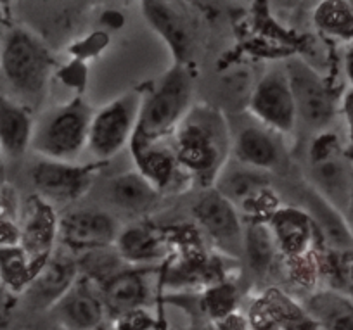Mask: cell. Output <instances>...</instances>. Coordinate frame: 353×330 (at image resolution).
I'll use <instances>...</instances> for the list:
<instances>
[{
  "mask_svg": "<svg viewBox=\"0 0 353 330\" xmlns=\"http://www.w3.org/2000/svg\"><path fill=\"white\" fill-rule=\"evenodd\" d=\"M33 274V265L19 246L0 247V278L8 291H21L28 287Z\"/></svg>",
  "mask_w": 353,
  "mask_h": 330,
  "instance_id": "obj_27",
  "label": "cell"
},
{
  "mask_svg": "<svg viewBox=\"0 0 353 330\" xmlns=\"http://www.w3.org/2000/svg\"><path fill=\"white\" fill-rule=\"evenodd\" d=\"M149 299V287L141 271L125 270L114 274L103 287V302L106 309L125 316L139 311Z\"/></svg>",
  "mask_w": 353,
  "mask_h": 330,
  "instance_id": "obj_17",
  "label": "cell"
},
{
  "mask_svg": "<svg viewBox=\"0 0 353 330\" xmlns=\"http://www.w3.org/2000/svg\"><path fill=\"white\" fill-rule=\"evenodd\" d=\"M216 192L222 194L234 206L250 209L254 204L267 206L270 199L269 182L256 169L246 168H222L216 176Z\"/></svg>",
  "mask_w": 353,
  "mask_h": 330,
  "instance_id": "obj_15",
  "label": "cell"
},
{
  "mask_svg": "<svg viewBox=\"0 0 353 330\" xmlns=\"http://www.w3.org/2000/svg\"><path fill=\"white\" fill-rule=\"evenodd\" d=\"M345 218H346V223H348V227H350V232H352V236H353V189H352V196H350L348 207H346Z\"/></svg>",
  "mask_w": 353,
  "mask_h": 330,
  "instance_id": "obj_29",
  "label": "cell"
},
{
  "mask_svg": "<svg viewBox=\"0 0 353 330\" xmlns=\"http://www.w3.org/2000/svg\"><path fill=\"white\" fill-rule=\"evenodd\" d=\"M314 192L345 214L353 189V166L336 135L321 134L310 147Z\"/></svg>",
  "mask_w": 353,
  "mask_h": 330,
  "instance_id": "obj_5",
  "label": "cell"
},
{
  "mask_svg": "<svg viewBox=\"0 0 353 330\" xmlns=\"http://www.w3.org/2000/svg\"><path fill=\"white\" fill-rule=\"evenodd\" d=\"M120 227L110 213L99 209H80L68 213L59 222V234L73 249H96L118 240Z\"/></svg>",
  "mask_w": 353,
  "mask_h": 330,
  "instance_id": "obj_11",
  "label": "cell"
},
{
  "mask_svg": "<svg viewBox=\"0 0 353 330\" xmlns=\"http://www.w3.org/2000/svg\"><path fill=\"white\" fill-rule=\"evenodd\" d=\"M16 302L11 291L0 289V330L11 329L12 318H14Z\"/></svg>",
  "mask_w": 353,
  "mask_h": 330,
  "instance_id": "obj_28",
  "label": "cell"
},
{
  "mask_svg": "<svg viewBox=\"0 0 353 330\" xmlns=\"http://www.w3.org/2000/svg\"><path fill=\"white\" fill-rule=\"evenodd\" d=\"M92 114L81 99L50 109L33 127L30 149L47 161L74 165L83 149L88 147Z\"/></svg>",
  "mask_w": 353,
  "mask_h": 330,
  "instance_id": "obj_4",
  "label": "cell"
},
{
  "mask_svg": "<svg viewBox=\"0 0 353 330\" xmlns=\"http://www.w3.org/2000/svg\"><path fill=\"white\" fill-rule=\"evenodd\" d=\"M175 156L179 166L189 175L213 180L223 168L227 132L219 113L208 107L189 111L175 128Z\"/></svg>",
  "mask_w": 353,
  "mask_h": 330,
  "instance_id": "obj_2",
  "label": "cell"
},
{
  "mask_svg": "<svg viewBox=\"0 0 353 330\" xmlns=\"http://www.w3.org/2000/svg\"><path fill=\"white\" fill-rule=\"evenodd\" d=\"M35 123L25 105L8 95H0V147L6 154L19 158L32 145Z\"/></svg>",
  "mask_w": 353,
  "mask_h": 330,
  "instance_id": "obj_18",
  "label": "cell"
},
{
  "mask_svg": "<svg viewBox=\"0 0 353 330\" xmlns=\"http://www.w3.org/2000/svg\"><path fill=\"white\" fill-rule=\"evenodd\" d=\"M54 313L66 330H96L103 323L106 306L87 285L74 284L54 306Z\"/></svg>",
  "mask_w": 353,
  "mask_h": 330,
  "instance_id": "obj_14",
  "label": "cell"
},
{
  "mask_svg": "<svg viewBox=\"0 0 353 330\" xmlns=\"http://www.w3.org/2000/svg\"><path fill=\"white\" fill-rule=\"evenodd\" d=\"M6 32H8V30H6L4 26H2V23H0V56H2V45H4Z\"/></svg>",
  "mask_w": 353,
  "mask_h": 330,
  "instance_id": "obj_30",
  "label": "cell"
},
{
  "mask_svg": "<svg viewBox=\"0 0 353 330\" xmlns=\"http://www.w3.org/2000/svg\"><path fill=\"white\" fill-rule=\"evenodd\" d=\"M296 105L298 120L314 130H324L334 118V101L317 71L301 59H291L284 68Z\"/></svg>",
  "mask_w": 353,
  "mask_h": 330,
  "instance_id": "obj_7",
  "label": "cell"
},
{
  "mask_svg": "<svg viewBox=\"0 0 353 330\" xmlns=\"http://www.w3.org/2000/svg\"><path fill=\"white\" fill-rule=\"evenodd\" d=\"M50 73L52 57L43 40L26 26L9 28L0 56V81L8 88V97L26 109L40 104Z\"/></svg>",
  "mask_w": 353,
  "mask_h": 330,
  "instance_id": "obj_1",
  "label": "cell"
},
{
  "mask_svg": "<svg viewBox=\"0 0 353 330\" xmlns=\"http://www.w3.org/2000/svg\"><path fill=\"white\" fill-rule=\"evenodd\" d=\"M250 111L258 121L279 134H291L298 123L296 105L284 70L269 71L250 97Z\"/></svg>",
  "mask_w": 353,
  "mask_h": 330,
  "instance_id": "obj_8",
  "label": "cell"
},
{
  "mask_svg": "<svg viewBox=\"0 0 353 330\" xmlns=\"http://www.w3.org/2000/svg\"><path fill=\"white\" fill-rule=\"evenodd\" d=\"M194 214L216 247L234 256H243L244 227L232 203L212 190L198 200Z\"/></svg>",
  "mask_w": 353,
  "mask_h": 330,
  "instance_id": "obj_9",
  "label": "cell"
},
{
  "mask_svg": "<svg viewBox=\"0 0 353 330\" xmlns=\"http://www.w3.org/2000/svg\"><path fill=\"white\" fill-rule=\"evenodd\" d=\"M234 154L239 165L256 172L276 169L283 158L276 138L260 127H244L236 135Z\"/></svg>",
  "mask_w": 353,
  "mask_h": 330,
  "instance_id": "obj_16",
  "label": "cell"
},
{
  "mask_svg": "<svg viewBox=\"0 0 353 330\" xmlns=\"http://www.w3.org/2000/svg\"><path fill=\"white\" fill-rule=\"evenodd\" d=\"M276 239L269 225L260 222H251L244 229V246L243 254L248 263L258 274H263L270 268L276 254Z\"/></svg>",
  "mask_w": 353,
  "mask_h": 330,
  "instance_id": "obj_24",
  "label": "cell"
},
{
  "mask_svg": "<svg viewBox=\"0 0 353 330\" xmlns=\"http://www.w3.org/2000/svg\"><path fill=\"white\" fill-rule=\"evenodd\" d=\"M139 172L152 183L158 190L165 189L173 182V176L179 172V161L175 152L170 149H161L156 144L137 147Z\"/></svg>",
  "mask_w": 353,
  "mask_h": 330,
  "instance_id": "obj_23",
  "label": "cell"
},
{
  "mask_svg": "<svg viewBox=\"0 0 353 330\" xmlns=\"http://www.w3.org/2000/svg\"><path fill=\"white\" fill-rule=\"evenodd\" d=\"M111 200L127 211H144L158 200L159 190L141 172H127L110 183Z\"/></svg>",
  "mask_w": 353,
  "mask_h": 330,
  "instance_id": "obj_20",
  "label": "cell"
},
{
  "mask_svg": "<svg viewBox=\"0 0 353 330\" xmlns=\"http://www.w3.org/2000/svg\"><path fill=\"white\" fill-rule=\"evenodd\" d=\"M32 183L47 203H70L85 196L92 185V169L71 163L42 161L32 168Z\"/></svg>",
  "mask_w": 353,
  "mask_h": 330,
  "instance_id": "obj_10",
  "label": "cell"
},
{
  "mask_svg": "<svg viewBox=\"0 0 353 330\" xmlns=\"http://www.w3.org/2000/svg\"><path fill=\"white\" fill-rule=\"evenodd\" d=\"M74 284L77 263L64 253L50 254L26 287V298L35 308H54Z\"/></svg>",
  "mask_w": 353,
  "mask_h": 330,
  "instance_id": "obj_12",
  "label": "cell"
},
{
  "mask_svg": "<svg viewBox=\"0 0 353 330\" xmlns=\"http://www.w3.org/2000/svg\"><path fill=\"white\" fill-rule=\"evenodd\" d=\"M270 230L277 247L290 254H300L312 239V220L296 209H283L272 214Z\"/></svg>",
  "mask_w": 353,
  "mask_h": 330,
  "instance_id": "obj_21",
  "label": "cell"
},
{
  "mask_svg": "<svg viewBox=\"0 0 353 330\" xmlns=\"http://www.w3.org/2000/svg\"><path fill=\"white\" fill-rule=\"evenodd\" d=\"M308 207H310V220H315V225L334 249H352L353 236L350 232L345 214L334 209L314 190L308 199Z\"/></svg>",
  "mask_w": 353,
  "mask_h": 330,
  "instance_id": "obj_22",
  "label": "cell"
},
{
  "mask_svg": "<svg viewBox=\"0 0 353 330\" xmlns=\"http://www.w3.org/2000/svg\"><path fill=\"white\" fill-rule=\"evenodd\" d=\"M145 19L156 33L168 43L172 52L175 54L179 64L184 61L189 50V35L182 23L181 16L166 2H144L142 4Z\"/></svg>",
  "mask_w": 353,
  "mask_h": 330,
  "instance_id": "obj_19",
  "label": "cell"
},
{
  "mask_svg": "<svg viewBox=\"0 0 353 330\" xmlns=\"http://www.w3.org/2000/svg\"><path fill=\"white\" fill-rule=\"evenodd\" d=\"M56 232H59V223L54 218L50 204L40 197L33 199L25 218V225L19 234V240H21L19 247L25 251L35 270L37 265L40 268L49 260Z\"/></svg>",
  "mask_w": 353,
  "mask_h": 330,
  "instance_id": "obj_13",
  "label": "cell"
},
{
  "mask_svg": "<svg viewBox=\"0 0 353 330\" xmlns=\"http://www.w3.org/2000/svg\"><path fill=\"white\" fill-rule=\"evenodd\" d=\"M192 78L182 64L176 63L158 81L154 90L142 99L134 142L137 147L158 144L175 132L191 111Z\"/></svg>",
  "mask_w": 353,
  "mask_h": 330,
  "instance_id": "obj_3",
  "label": "cell"
},
{
  "mask_svg": "<svg viewBox=\"0 0 353 330\" xmlns=\"http://www.w3.org/2000/svg\"><path fill=\"white\" fill-rule=\"evenodd\" d=\"M312 313L322 330H353V305L341 296H319L312 301Z\"/></svg>",
  "mask_w": 353,
  "mask_h": 330,
  "instance_id": "obj_26",
  "label": "cell"
},
{
  "mask_svg": "<svg viewBox=\"0 0 353 330\" xmlns=\"http://www.w3.org/2000/svg\"><path fill=\"white\" fill-rule=\"evenodd\" d=\"M117 246L120 249L121 258L128 261H151L163 254L161 243L158 237L145 227H128L123 232H120L117 240Z\"/></svg>",
  "mask_w": 353,
  "mask_h": 330,
  "instance_id": "obj_25",
  "label": "cell"
},
{
  "mask_svg": "<svg viewBox=\"0 0 353 330\" xmlns=\"http://www.w3.org/2000/svg\"><path fill=\"white\" fill-rule=\"evenodd\" d=\"M142 99L137 92H130L92 114L88 132V151L92 156L97 159H111L134 141Z\"/></svg>",
  "mask_w": 353,
  "mask_h": 330,
  "instance_id": "obj_6",
  "label": "cell"
}]
</instances>
